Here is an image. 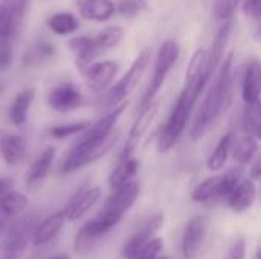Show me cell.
I'll use <instances>...</instances> for the list:
<instances>
[{
	"mask_svg": "<svg viewBox=\"0 0 261 259\" xmlns=\"http://www.w3.org/2000/svg\"><path fill=\"white\" fill-rule=\"evenodd\" d=\"M232 66H234V53L229 52L226 56H223L222 63L219 64L217 67L219 70H216L217 75L214 73L216 75L214 82L210 87V92L203 99L197 118L190 130L191 140H200L223 113L226 102L229 101V93L232 85Z\"/></svg>",
	"mask_w": 261,
	"mask_h": 259,
	"instance_id": "cell-1",
	"label": "cell"
},
{
	"mask_svg": "<svg viewBox=\"0 0 261 259\" xmlns=\"http://www.w3.org/2000/svg\"><path fill=\"white\" fill-rule=\"evenodd\" d=\"M118 142V134L112 133L98 142H75V145L64 156L60 166V174H72L90 163L102 159Z\"/></svg>",
	"mask_w": 261,
	"mask_h": 259,
	"instance_id": "cell-2",
	"label": "cell"
},
{
	"mask_svg": "<svg viewBox=\"0 0 261 259\" xmlns=\"http://www.w3.org/2000/svg\"><path fill=\"white\" fill-rule=\"evenodd\" d=\"M179 53H180V47L177 44L176 40H165L159 50H158V56H156V61H154V70H153V76H151V81L142 96V101L139 104V110L147 107L148 104H151L159 90L162 89L168 73L171 72V69L174 67L176 61L179 60Z\"/></svg>",
	"mask_w": 261,
	"mask_h": 259,
	"instance_id": "cell-3",
	"label": "cell"
},
{
	"mask_svg": "<svg viewBox=\"0 0 261 259\" xmlns=\"http://www.w3.org/2000/svg\"><path fill=\"white\" fill-rule=\"evenodd\" d=\"M211 78H213V72L210 67L208 49L200 47L193 53V56L188 63L187 79H185V85L180 93L185 96V99L191 105H196L199 96L202 95L203 89L206 87V84L210 82Z\"/></svg>",
	"mask_w": 261,
	"mask_h": 259,
	"instance_id": "cell-4",
	"label": "cell"
},
{
	"mask_svg": "<svg viewBox=\"0 0 261 259\" xmlns=\"http://www.w3.org/2000/svg\"><path fill=\"white\" fill-rule=\"evenodd\" d=\"M151 60V50L148 47H145L133 61V64L130 66V69L122 75V78L110 85L107 95H106V105L109 107H115L118 104H121L122 101H125L128 98L130 93L135 92V89L138 87L139 81L142 79L148 64Z\"/></svg>",
	"mask_w": 261,
	"mask_h": 259,
	"instance_id": "cell-5",
	"label": "cell"
},
{
	"mask_svg": "<svg viewBox=\"0 0 261 259\" xmlns=\"http://www.w3.org/2000/svg\"><path fill=\"white\" fill-rule=\"evenodd\" d=\"M193 108H194V105H191L185 99V96L180 93L177 96V101H176L165 125L161 130V134L158 139L159 153H168L177 143V140L180 139L182 133L187 128V124H188Z\"/></svg>",
	"mask_w": 261,
	"mask_h": 259,
	"instance_id": "cell-6",
	"label": "cell"
},
{
	"mask_svg": "<svg viewBox=\"0 0 261 259\" xmlns=\"http://www.w3.org/2000/svg\"><path fill=\"white\" fill-rule=\"evenodd\" d=\"M158 113H159V102H154V101L151 104H148L147 107L141 108V111H139V114H138V118H136L132 130L128 133V137H127V140L124 143V148L121 151L119 160L133 156V153L136 151L141 139L145 136V133L150 130L151 124L154 122Z\"/></svg>",
	"mask_w": 261,
	"mask_h": 259,
	"instance_id": "cell-7",
	"label": "cell"
},
{
	"mask_svg": "<svg viewBox=\"0 0 261 259\" xmlns=\"http://www.w3.org/2000/svg\"><path fill=\"white\" fill-rule=\"evenodd\" d=\"M84 96L73 82H60L54 85L47 95V104L58 113H69L81 107Z\"/></svg>",
	"mask_w": 261,
	"mask_h": 259,
	"instance_id": "cell-8",
	"label": "cell"
},
{
	"mask_svg": "<svg viewBox=\"0 0 261 259\" xmlns=\"http://www.w3.org/2000/svg\"><path fill=\"white\" fill-rule=\"evenodd\" d=\"M139 192H141V186L138 182L130 180V182L124 183L122 186L113 189V194L107 200L101 214H107V215L122 218V215L136 203Z\"/></svg>",
	"mask_w": 261,
	"mask_h": 259,
	"instance_id": "cell-9",
	"label": "cell"
},
{
	"mask_svg": "<svg viewBox=\"0 0 261 259\" xmlns=\"http://www.w3.org/2000/svg\"><path fill=\"white\" fill-rule=\"evenodd\" d=\"M125 108H127L125 101L115 105V108L112 111H109L99 121H96L92 127L89 125L83 133H80V137L76 142H98V140L106 139L109 134L113 133V128H115L116 122L119 121V118L122 116V113L125 111Z\"/></svg>",
	"mask_w": 261,
	"mask_h": 259,
	"instance_id": "cell-10",
	"label": "cell"
},
{
	"mask_svg": "<svg viewBox=\"0 0 261 259\" xmlns=\"http://www.w3.org/2000/svg\"><path fill=\"white\" fill-rule=\"evenodd\" d=\"M31 227H32V220H23L11 229L2 247V259H20L23 256L29 244L31 235L34 234Z\"/></svg>",
	"mask_w": 261,
	"mask_h": 259,
	"instance_id": "cell-11",
	"label": "cell"
},
{
	"mask_svg": "<svg viewBox=\"0 0 261 259\" xmlns=\"http://www.w3.org/2000/svg\"><path fill=\"white\" fill-rule=\"evenodd\" d=\"M119 66L116 61H98V63H92L90 66H87L83 73L89 82V85L95 90V92H102L107 87L112 85L115 76L118 75Z\"/></svg>",
	"mask_w": 261,
	"mask_h": 259,
	"instance_id": "cell-12",
	"label": "cell"
},
{
	"mask_svg": "<svg viewBox=\"0 0 261 259\" xmlns=\"http://www.w3.org/2000/svg\"><path fill=\"white\" fill-rule=\"evenodd\" d=\"M99 197H101V188L99 186L80 189L76 192V195L69 202V205L63 211L66 215V221L80 220L84 214H87L98 203Z\"/></svg>",
	"mask_w": 261,
	"mask_h": 259,
	"instance_id": "cell-13",
	"label": "cell"
},
{
	"mask_svg": "<svg viewBox=\"0 0 261 259\" xmlns=\"http://www.w3.org/2000/svg\"><path fill=\"white\" fill-rule=\"evenodd\" d=\"M67 46L73 52V55H75V64L78 66V69L81 72L87 66H90L101 52H104L96 44V41L93 38L84 37V35L83 37H73V38H70L69 43H67Z\"/></svg>",
	"mask_w": 261,
	"mask_h": 259,
	"instance_id": "cell-14",
	"label": "cell"
},
{
	"mask_svg": "<svg viewBox=\"0 0 261 259\" xmlns=\"http://www.w3.org/2000/svg\"><path fill=\"white\" fill-rule=\"evenodd\" d=\"M0 156L9 166L20 163L26 156V140L18 134L0 130Z\"/></svg>",
	"mask_w": 261,
	"mask_h": 259,
	"instance_id": "cell-15",
	"label": "cell"
},
{
	"mask_svg": "<svg viewBox=\"0 0 261 259\" xmlns=\"http://www.w3.org/2000/svg\"><path fill=\"white\" fill-rule=\"evenodd\" d=\"M242 98L246 105L260 104V63L257 60H251L245 67Z\"/></svg>",
	"mask_w": 261,
	"mask_h": 259,
	"instance_id": "cell-16",
	"label": "cell"
},
{
	"mask_svg": "<svg viewBox=\"0 0 261 259\" xmlns=\"http://www.w3.org/2000/svg\"><path fill=\"white\" fill-rule=\"evenodd\" d=\"M228 205L234 212H245L252 208L257 198V186L255 180L248 179L239 182V185L232 189V192L226 197Z\"/></svg>",
	"mask_w": 261,
	"mask_h": 259,
	"instance_id": "cell-17",
	"label": "cell"
},
{
	"mask_svg": "<svg viewBox=\"0 0 261 259\" xmlns=\"http://www.w3.org/2000/svg\"><path fill=\"white\" fill-rule=\"evenodd\" d=\"M205 234H206V220L200 215L191 218L182 240V252L187 258H193L199 252Z\"/></svg>",
	"mask_w": 261,
	"mask_h": 259,
	"instance_id": "cell-18",
	"label": "cell"
},
{
	"mask_svg": "<svg viewBox=\"0 0 261 259\" xmlns=\"http://www.w3.org/2000/svg\"><path fill=\"white\" fill-rule=\"evenodd\" d=\"M76 8L83 18L92 21H106L116 12L112 0H76Z\"/></svg>",
	"mask_w": 261,
	"mask_h": 259,
	"instance_id": "cell-19",
	"label": "cell"
},
{
	"mask_svg": "<svg viewBox=\"0 0 261 259\" xmlns=\"http://www.w3.org/2000/svg\"><path fill=\"white\" fill-rule=\"evenodd\" d=\"M54 159H55V148L54 147H47L44 151H41V154L34 160V163L31 165V168L28 171V176H26L28 188L34 189L43 183V180L47 177V174L50 171Z\"/></svg>",
	"mask_w": 261,
	"mask_h": 259,
	"instance_id": "cell-20",
	"label": "cell"
},
{
	"mask_svg": "<svg viewBox=\"0 0 261 259\" xmlns=\"http://www.w3.org/2000/svg\"><path fill=\"white\" fill-rule=\"evenodd\" d=\"M234 31V21L232 18L231 20H225L223 24L220 26V29L217 31V35L213 41V46L211 49L208 50V55H210V67H211V72L213 75L216 73L219 64L222 63L223 56H225V49L229 43V38H231V34Z\"/></svg>",
	"mask_w": 261,
	"mask_h": 259,
	"instance_id": "cell-21",
	"label": "cell"
},
{
	"mask_svg": "<svg viewBox=\"0 0 261 259\" xmlns=\"http://www.w3.org/2000/svg\"><path fill=\"white\" fill-rule=\"evenodd\" d=\"M64 223H66V215L63 211L46 218L41 224L35 226V229H34V234H32L34 244L43 246V244L49 243L50 240H54L58 235V232L63 229Z\"/></svg>",
	"mask_w": 261,
	"mask_h": 259,
	"instance_id": "cell-22",
	"label": "cell"
},
{
	"mask_svg": "<svg viewBox=\"0 0 261 259\" xmlns=\"http://www.w3.org/2000/svg\"><path fill=\"white\" fill-rule=\"evenodd\" d=\"M34 99H35L34 87H28V89L21 90L20 93H17V96L14 98V101L9 107V119L14 125L20 127V125L26 124Z\"/></svg>",
	"mask_w": 261,
	"mask_h": 259,
	"instance_id": "cell-23",
	"label": "cell"
},
{
	"mask_svg": "<svg viewBox=\"0 0 261 259\" xmlns=\"http://www.w3.org/2000/svg\"><path fill=\"white\" fill-rule=\"evenodd\" d=\"M232 148H234V159L240 165H249L257 156L258 151V137L245 133L240 136L237 140H232Z\"/></svg>",
	"mask_w": 261,
	"mask_h": 259,
	"instance_id": "cell-24",
	"label": "cell"
},
{
	"mask_svg": "<svg viewBox=\"0 0 261 259\" xmlns=\"http://www.w3.org/2000/svg\"><path fill=\"white\" fill-rule=\"evenodd\" d=\"M139 165H141L139 160L135 159L133 156L132 157H127V159H121L119 163L116 165V168L112 171V174L109 177L110 188L112 189H116V188L122 186L124 183L130 182L136 176V172L139 169Z\"/></svg>",
	"mask_w": 261,
	"mask_h": 259,
	"instance_id": "cell-25",
	"label": "cell"
},
{
	"mask_svg": "<svg viewBox=\"0 0 261 259\" xmlns=\"http://www.w3.org/2000/svg\"><path fill=\"white\" fill-rule=\"evenodd\" d=\"M46 24H47V27L54 34H57L60 37L70 35V34L76 32L78 27H80V21H78V18L72 12H57V14H52L46 20Z\"/></svg>",
	"mask_w": 261,
	"mask_h": 259,
	"instance_id": "cell-26",
	"label": "cell"
},
{
	"mask_svg": "<svg viewBox=\"0 0 261 259\" xmlns=\"http://www.w3.org/2000/svg\"><path fill=\"white\" fill-rule=\"evenodd\" d=\"M232 140H234V136L232 133H226L220 137V140L217 142L213 154L210 156V159L206 160V168L213 172H217L220 171L226 162H228V157H229V151L232 148Z\"/></svg>",
	"mask_w": 261,
	"mask_h": 259,
	"instance_id": "cell-27",
	"label": "cell"
},
{
	"mask_svg": "<svg viewBox=\"0 0 261 259\" xmlns=\"http://www.w3.org/2000/svg\"><path fill=\"white\" fill-rule=\"evenodd\" d=\"M55 55V46L47 40H38L32 46H29L23 55V63L26 66L43 64Z\"/></svg>",
	"mask_w": 261,
	"mask_h": 259,
	"instance_id": "cell-28",
	"label": "cell"
},
{
	"mask_svg": "<svg viewBox=\"0 0 261 259\" xmlns=\"http://www.w3.org/2000/svg\"><path fill=\"white\" fill-rule=\"evenodd\" d=\"M26 206H28V197L21 192L11 189L0 197V211L5 215L9 217L18 215L26 209Z\"/></svg>",
	"mask_w": 261,
	"mask_h": 259,
	"instance_id": "cell-29",
	"label": "cell"
},
{
	"mask_svg": "<svg viewBox=\"0 0 261 259\" xmlns=\"http://www.w3.org/2000/svg\"><path fill=\"white\" fill-rule=\"evenodd\" d=\"M122 38H124V29L121 26H107L102 31H99L96 37H93V40L102 50L116 47L122 41Z\"/></svg>",
	"mask_w": 261,
	"mask_h": 259,
	"instance_id": "cell-30",
	"label": "cell"
},
{
	"mask_svg": "<svg viewBox=\"0 0 261 259\" xmlns=\"http://www.w3.org/2000/svg\"><path fill=\"white\" fill-rule=\"evenodd\" d=\"M162 226H164V215L154 214L141 224V227L138 229V232L132 238L136 240L138 243H144V241L156 237V234L162 229Z\"/></svg>",
	"mask_w": 261,
	"mask_h": 259,
	"instance_id": "cell-31",
	"label": "cell"
},
{
	"mask_svg": "<svg viewBox=\"0 0 261 259\" xmlns=\"http://www.w3.org/2000/svg\"><path fill=\"white\" fill-rule=\"evenodd\" d=\"M260 104L257 105H246L243 119H242V128L245 133L252 134L255 137H260Z\"/></svg>",
	"mask_w": 261,
	"mask_h": 259,
	"instance_id": "cell-32",
	"label": "cell"
},
{
	"mask_svg": "<svg viewBox=\"0 0 261 259\" xmlns=\"http://www.w3.org/2000/svg\"><path fill=\"white\" fill-rule=\"evenodd\" d=\"M219 177L220 176H214V177H210L206 180H203L194 191H193V202L196 203H205V202H210L213 198H216V194H217V186H219Z\"/></svg>",
	"mask_w": 261,
	"mask_h": 259,
	"instance_id": "cell-33",
	"label": "cell"
},
{
	"mask_svg": "<svg viewBox=\"0 0 261 259\" xmlns=\"http://www.w3.org/2000/svg\"><path fill=\"white\" fill-rule=\"evenodd\" d=\"M240 179H242V169H229L228 172L220 174L216 198L228 197L232 192V189L239 185Z\"/></svg>",
	"mask_w": 261,
	"mask_h": 259,
	"instance_id": "cell-34",
	"label": "cell"
},
{
	"mask_svg": "<svg viewBox=\"0 0 261 259\" xmlns=\"http://www.w3.org/2000/svg\"><path fill=\"white\" fill-rule=\"evenodd\" d=\"M164 249V240L161 237H153L136 249L132 259H156Z\"/></svg>",
	"mask_w": 261,
	"mask_h": 259,
	"instance_id": "cell-35",
	"label": "cell"
},
{
	"mask_svg": "<svg viewBox=\"0 0 261 259\" xmlns=\"http://www.w3.org/2000/svg\"><path fill=\"white\" fill-rule=\"evenodd\" d=\"M89 127V122H70V124H61V125H55L49 130V134L55 139H64V137H70L75 134L83 133L86 128Z\"/></svg>",
	"mask_w": 261,
	"mask_h": 259,
	"instance_id": "cell-36",
	"label": "cell"
},
{
	"mask_svg": "<svg viewBox=\"0 0 261 259\" xmlns=\"http://www.w3.org/2000/svg\"><path fill=\"white\" fill-rule=\"evenodd\" d=\"M242 0H214L213 14L217 20H231Z\"/></svg>",
	"mask_w": 261,
	"mask_h": 259,
	"instance_id": "cell-37",
	"label": "cell"
},
{
	"mask_svg": "<svg viewBox=\"0 0 261 259\" xmlns=\"http://www.w3.org/2000/svg\"><path fill=\"white\" fill-rule=\"evenodd\" d=\"M148 9L147 0H119L116 11L124 17H136Z\"/></svg>",
	"mask_w": 261,
	"mask_h": 259,
	"instance_id": "cell-38",
	"label": "cell"
},
{
	"mask_svg": "<svg viewBox=\"0 0 261 259\" xmlns=\"http://www.w3.org/2000/svg\"><path fill=\"white\" fill-rule=\"evenodd\" d=\"M12 61V40L0 35V70L6 69Z\"/></svg>",
	"mask_w": 261,
	"mask_h": 259,
	"instance_id": "cell-39",
	"label": "cell"
},
{
	"mask_svg": "<svg viewBox=\"0 0 261 259\" xmlns=\"http://www.w3.org/2000/svg\"><path fill=\"white\" fill-rule=\"evenodd\" d=\"M245 258H246V243H245V240H243V238H239V240L232 244L228 259H245Z\"/></svg>",
	"mask_w": 261,
	"mask_h": 259,
	"instance_id": "cell-40",
	"label": "cell"
},
{
	"mask_svg": "<svg viewBox=\"0 0 261 259\" xmlns=\"http://www.w3.org/2000/svg\"><path fill=\"white\" fill-rule=\"evenodd\" d=\"M243 11L248 17L258 20L260 18V0H245Z\"/></svg>",
	"mask_w": 261,
	"mask_h": 259,
	"instance_id": "cell-41",
	"label": "cell"
},
{
	"mask_svg": "<svg viewBox=\"0 0 261 259\" xmlns=\"http://www.w3.org/2000/svg\"><path fill=\"white\" fill-rule=\"evenodd\" d=\"M12 186H14V182H12L11 179H8V177L0 179V197H2L3 194H6L8 191H11Z\"/></svg>",
	"mask_w": 261,
	"mask_h": 259,
	"instance_id": "cell-42",
	"label": "cell"
},
{
	"mask_svg": "<svg viewBox=\"0 0 261 259\" xmlns=\"http://www.w3.org/2000/svg\"><path fill=\"white\" fill-rule=\"evenodd\" d=\"M252 166H251V179L252 180H258L260 179V160L258 159H254L252 160Z\"/></svg>",
	"mask_w": 261,
	"mask_h": 259,
	"instance_id": "cell-43",
	"label": "cell"
},
{
	"mask_svg": "<svg viewBox=\"0 0 261 259\" xmlns=\"http://www.w3.org/2000/svg\"><path fill=\"white\" fill-rule=\"evenodd\" d=\"M52 259H70V256L67 255V253H60V255H57V256H54Z\"/></svg>",
	"mask_w": 261,
	"mask_h": 259,
	"instance_id": "cell-44",
	"label": "cell"
},
{
	"mask_svg": "<svg viewBox=\"0 0 261 259\" xmlns=\"http://www.w3.org/2000/svg\"><path fill=\"white\" fill-rule=\"evenodd\" d=\"M5 235V223L3 221H0V238Z\"/></svg>",
	"mask_w": 261,
	"mask_h": 259,
	"instance_id": "cell-45",
	"label": "cell"
},
{
	"mask_svg": "<svg viewBox=\"0 0 261 259\" xmlns=\"http://www.w3.org/2000/svg\"><path fill=\"white\" fill-rule=\"evenodd\" d=\"M3 89H5V85H3V82H2V81H0V93H2V92H3Z\"/></svg>",
	"mask_w": 261,
	"mask_h": 259,
	"instance_id": "cell-46",
	"label": "cell"
},
{
	"mask_svg": "<svg viewBox=\"0 0 261 259\" xmlns=\"http://www.w3.org/2000/svg\"><path fill=\"white\" fill-rule=\"evenodd\" d=\"M161 259H168V258H161Z\"/></svg>",
	"mask_w": 261,
	"mask_h": 259,
	"instance_id": "cell-47",
	"label": "cell"
}]
</instances>
